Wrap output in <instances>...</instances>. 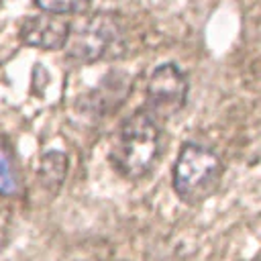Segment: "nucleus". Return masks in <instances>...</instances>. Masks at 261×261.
<instances>
[{
  "mask_svg": "<svg viewBox=\"0 0 261 261\" xmlns=\"http://www.w3.org/2000/svg\"><path fill=\"white\" fill-rule=\"evenodd\" d=\"M161 155V128L149 112L130 114L112 143V163L128 179L147 175Z\"/></svg>",
  "mask_w": 261,
  "mask_h": 261,
  "instance_id": "obj_1",
  "label": "nucleus"
},
{
  "mask_svg": "<svg viewBox=\"0 0 261 261\" xmlns=\"http://www.w3.org/2000/svg\"><path fill=\"white\" fill-rule=\"evenodd\" d=\"M222 177L220 157L198 143H186L173 165V190L188 202L198 204L212 196Z\"/></svg>",
  "mask_w": 261,
  "mask_h": 261,
  "instance_id": "obj_2",
  "label": "nucleus"
},
{
  "mask_svg": "<svg viewBox=\"0 0 261 261\" xmlns=\"http://www.w3.org/2000/svg\"><path fill=\"white\" fill-rule=\"evenodd\" d=\"M65 53L77 61H96L120 53L122 33L110 14H94L77 24H69Z\"/></svg>",
  "mask_w": 261,
  "mask_h": 261,
  "instance_id": "obj_3",
  "label": "nucleus"
},
{
  "mask_svg": "<svg viewBox=\"0 0 261 261\" xmlns=\"http://www.w3.org/2000/svg\"><path fill=\"white\" fill-rule=\"evenodd\" d=\"M188 96V77L175 63H163L153 69L147 82V100L149 114L155 116H173L181 110Z\"/></svg>",
  "mask_w": 261,
  "mask_h": 261,
  "instance_id": "obj_4",
  "label": "nucleus"
},
{
  "mask_svg": "<svg viewBox=\"0 0 261 261\" xmlns=\"http://www.w3.org/2000/svg\"><path fill=\"white\" fill-rule=\"evenodd\" d=\"M69 24L57 16L49 14H35L24 18L20 24V39L39 49H61L67 41Z\"/></svg>",
  "mask_w": 261,
  "mask_h": 261,
  "instance_id": "obj_5",
  "label": "nucleus"
},
{
  "mask_svg": "<svg viewBox=\"0 0 261 261\" xmlns=\"http://www.w3.org/2000/svg\"><path fill=\"white\" fill-rule=\"evenodd\" d=\"M65 173H67V157L63 153L51 151L43 155L41 167H39V179L47 190L55 192L63 184Z\"/></svg>",
  "mask_w": 261,
  "mask_h": 261,
  "instance_id": "obj_6",
  "label": "nucleus"
},
{
  "mask_svg": "<svg viewBox=\"0 0 261 261\" xmlns=\"http://www.w3.org/2000/svg\"><path fill=\"white\" fill-rule=\"evenodd\" d=\"M20 192V179L14 167V159L10 151L0 143V194L16 196Z\"/></svg>",
  "mask_w": 261,
  "mask_h": 261,
  "instance_id": "obj_7",
  "label": "nucleus"
},
{
  "mask_svg": "<svg viewBox=\"0 0 261 261\" xmlns=\"http://www.w3.org/2000/svg\"><path fill=\"white\" fill-rule=\"evenodd\" d=\"M92 0H35V4L49 14H69L84 12Z\"/></svg>",
  "mask_w": 261,
  "mask_h": 261,
  "instance_id": "obj_8",
  "label": "nucleus"
}]
</instances>
